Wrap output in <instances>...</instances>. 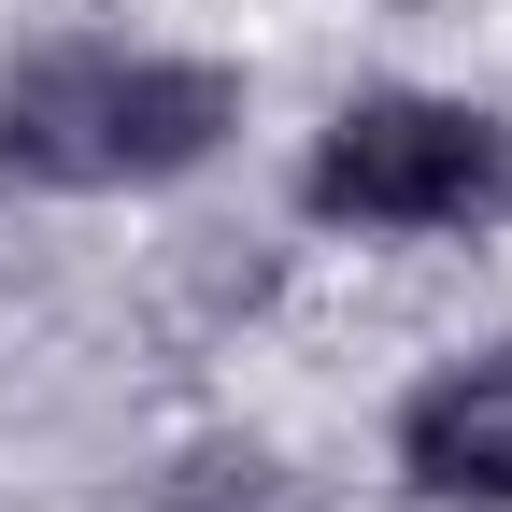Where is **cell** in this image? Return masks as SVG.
<instances>
[{"mask_svg":"<svg viewBox=\"0 0 512 512\" xmlns=\"http://www.w3.org/2000/svg\"><path fill=\"white\" fill-rule=\"evenodd\" d=\"M299 200L328 228H484L512 200V128L484 100H427V86L342 100L313 171H299Z\"/></svg>","mask_w":512,"mask_h":512,"instance_id":"2","label":"cell"},{"mask_svg":"<svg viewBox=\"0 0 512 512\" xmlns=\"http://www.w3.org/2000/svg\"><path fill=\"white\" fill-rule=\"evenodd\" d=\"M399 470H413V498H441V512H512V356H470V370L413 384Z\"/></svg>","mask_w":512,"mask_h":512,"instance_id":"3","label":"cell"},{"mask_svg":"<svg viewBox=\"0 0 512 512\" xmlns=\"http://www.w3.org/2000/svg\"><path fill=\"white\" fill-rule=\"evenodd\" d=\"M228 128H242V72H214V57H114V43H72V57L0 72V171L72 185V200L171 185V171H200Z\"/></svg>","mask_w":512,"mask_h":512,"instance_id":"1","label":"cell"}]
</instances>
